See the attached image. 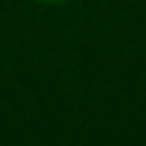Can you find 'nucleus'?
Wrapping results in <instances>:
<instances>
[{
    "label": "nucleus",
    "mask_w": 146,
    "mask_h": 146,
    "mask_svg": "<svg viewBox=\"0 0 146 146\" xmlns=\"http://www.w3.org/2000/svg\"><path fill=\"white\" fill-rule=\"evenodd\" d=\"M35 3H46V6H60V3H69V0H35Z\"/></svg>",
    "instance_id": "f257e3e1"
}]
</instances>
